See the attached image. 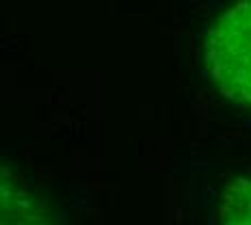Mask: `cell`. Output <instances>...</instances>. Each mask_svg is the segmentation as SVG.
I'll use <instances>...</instances> for the list:
<instances>
[{"label": "cell", "instance_id": "cell-1", "mask_svg": "<svg viewBox=\"0 0 251 225\" xmlns=\"http://www.w3.org/2000/svg\"><path fill=\"white\" fill-rule=\"evenodd\" d=\"M206 63L223 96L251 108V0H240L217 18L208 30Z\"/></svg>", "mask_w": 251, "mask_h": 225}, {"label": "cell", "instance_id": "cell-2", "mask_svg": "<svg viewBox=\"0 0 251 225\" xmlns=\"http://www.w3.org/2000/svg\"><path fill=\"white\" fill-rule=\"evenodd\" d=\"M39 203L15 177L0 171V223H37Z\"/></svg>", "mask_w": 251, "mask_h": 225}, {"label": "cell", "instance_id": "cell-3", "mask_svg": "<svg viewBox=\"0 0 251 225\" xmlns=\"http://www.w3.org/2000/svg\"><path fill=\"white\" fill-rule=\"evenodd\" d=\"M221 223H251V180H232L217 210Z\"/></svg>", "mask_w": 251, "mask_h": 225}]
</instances>
